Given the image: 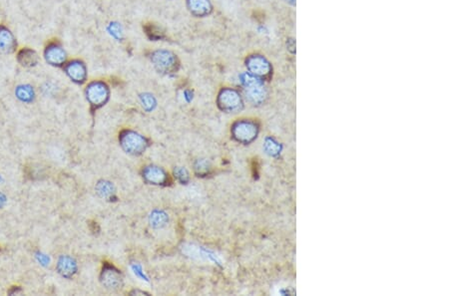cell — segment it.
Wrapping results in <instances>:
<instances>
[{
	"instance_id": "obj_9",
	"label": "cell",
	"mask_w": 449,
	"mask_h": 296,
	"mask_svg": "<svg viewBox=\"0 0 449 296\" xmlns=\"http://www.w3.org/2000/svg\"><path fill=\"white\" fill-rule=\"evenodd\" d=\"M17 42L12 32L4 25H0V53L11 54L16 50Z\"/></svg>"
},
{
	"instance_id": "obj_26",
	"label": "cell",
	"mask_w": 449,
	"mask_h": 296,
	"mask_svg": "<svg viewBox=\"0 0 449 296\" xmlns=\"http://www.w3.org/2000/svg\"><path fill=\"white\" fill-rule=\"evenodd\" d=\"M288 1H291V2H295V0H288Z\"/></svg>"
},
{
	"instance_id": "obj_11",
	"label": "cell",
	"mask_w": 449,
	"mask_h": 296,
	"mask_svg": "<svg viewBox=\"0 0 449 296\" xmlns=\"http://www.w3.org/2000/svg\"><path fill=\"white\" fill-rule=\"evenodd\" d=\"M143 176L144 179L152 185H162L167 181L166 173L162 169L155 166L146 167L143 172Z\"/></svg>"
},
{
	"instance_id": "obj_2",
	"label": "cell",
	"mask_w": 449,
	"mask_h": 296,
	"mask_svg": "<svg viewBox=\"0 0 449 296\" xmlns=\"http://www.w3.org/2000/svg\"><path fill=\"white\" fill-rule=\"evenodd\" d=\"M85 94L90 105L94 108H99L106 104L110 92L108 86L104 82L94 81L87 86Z\"/></svg>"
},
{
	"instance_id": "obj_14",
	"label": "cell",
	"mask_w": 449,
	"mask_h": 296,
	"mask_svg": "<svg viewBox=\"0 0 449 296\" xmlns=\"http://www.w3.org/2000/svg\"><path fill=\"white\" fill-rule=\"evenodd\" d=\"M57 269L61 275L65 277H70L76 272L77 265L73 258L69 256H62L58 260Z\"/></svg>"
},
{
	"instance_id": "obj_1",
	"label": "cell",
	"mask_w": 449,
	"mask_h": 296,
	"mask_svg": "<svg viewBox=\"0 0 449 296\" xmlns=\"http://www.w3.org/2000/svg\"><path fill=\"white\" fill-rule=\"evenodd\" d=\"M151 61L157 71L163 74L175 73L179 69L177 56L168 50H157L151 54Z\"/></svg>"
},
{
	"instance_id": "obj_17",
	"label": "cell",
	"mask_w": 449,
	"mask_h": 296,
	"mask_svg": "<svg viewBox=\"0 0 449 296\" xmlns=\"http://www.w3.org/2000/svg\"><path fill=\"white\" fill-rule=\"evenodd\" d=\"M144 29H145V33L147 34V36L153 41L161 40V39H163L165 37V34H164L163 30L159 26H157L155 24L149 23V24L145 25Z\"/></svg>"
},
{
	"instance_id": "obj_8",
	"label": "cell",
	"mask_w": 449,
	"mask_h": 296,
	"mask_svg": "<svg viewBox=\"0 0 449 296\" xmlns=\"http://www.w3.org/2000/svg\"><path fill=\"white\" fill-rule=\"evenodd\" d=\"M247 95L254 102H259L264 98V87L261 82L251 75H245L243 79Z\"/></svg>"
},
{
	"instance_id": "obj_12",
	"label": "cell",
	"mask_w": 449,
	"mask_h": 296,
	"mask_svg": "<svg viewBox=\"0 0 449 296\" xmlns=\"http://www.w3.org/2000/svg\"><path fill=\"white\" fill-rule=\"evenodd\" d=\"M101 278H102L101 280H102L103 284L107 288H110V289L119 288V286H121V283H122V278H121L120 273L112 267L105 268L102 272Z\"/></svg>"
},
{
	"instance_id": "obj_23",
	"label": "cell",
	"mask_w": 449,
	"mask_h": 296,
	"mask_svg": "<svg viewBox=\"0 0 449 296\" xmlns=\"http://www.w3.org/2000/svg\"><path fill=\"white\" fill-rule=\"evenodd\" d=\"M208 169H209V165H208V162H207V161H204V160L199 161V162L197 163V165H196V170H197L200 174L207 173V172H208Z\"/></svg>"
},
{
	"instance_id": "obj_22",
	"label": "cell",
	"mask_w": 449,
	"mask_h": 296,
	"mask_svg": "<svg viewBox=\"0 0 449 296\" xmlns=\"http://www.w3.org/2000/svg\"><path fill=\"white\" fill-rule=\"evenodd\" d=\"M175 175H176V177L178 178V180H180L181 182H186L187 180H188V173H187V171L185 170V169H183V168H177L176 170H175Z\"/></svg>"
},
{
	"instance_id": "obj_24",
	"label": "cell",
	"mask_w": 449,
	"mask_h": 296,
	"mask_svg": "<svg viewBox=\"0 0 449 296\" xmlns=\"http://www.w3.org/2000/svg\"><path fill=\"white\" fill-rule=\"evenodd\" d=\"M36 258H37V260L41 263V264H43V265H47V264H49V257L48 256H46L45 254H42V253H37V255H36Z\"/></svg>"
},
{
	"instance_id": "obj_7",
	"label": "cell",
	"mask_w": 449,
	"mask_h": 296,
	"mask_svg": "<svg viewBox=\"0 0 449 296\" xmlns=\"http://www.w3.org/2000/svg\"><path fill=\"white\" fill-rule=\"evenodd\" d=\"M64 70L67 76L75 83L82 84L87 78L86 65L81 60H72L64 65Z\"/></svg>"
},
{
	"instance_id": "obj_19",
	"label": "cell",
	"mask_w": 449,
	"mask_h": 296,
	"mask_svg": "<svg viewBox=\"0 0 449 296\" xmlns=\"http://www.w3.org/2000/svg\"><path fill=\"white\" fill-rule=\"evenodd\" d=\"M168 221V216L163 211H154L150 216V222L155 227H162Z\"/></svg>"
},
{
	"instance_id": "obj_16",
	"label": "cell",
	"mask_w": 449,
	"mask_h": 296,
	"mask_svg": "<svg viewBox=\"0 0 449 296\" xmlns=\"http://www.w3.org/2000/svg\"><path fill=\"white\" fill-rule=\"evenodd\" d=\"M16 97L24 103H31L35 98L34 90L29 85H20L15 90Z\"/></svg>"
},
{
	"instance_id": "obj_18",
	"label": "cell",
	"mask_w": 449,
	"mask_h": 296,
	"mask_svg": "<svg viewBox=\"0 0 449 296\" xmlns=\"http://www.w3.org/2000/svg\"><path fill=\"white\" fill-rule=\"evenodd\" d=\"M96 191H97L98 195L104 198H109L114 194V189H113L112 184L109 182H105V181L98 183V185L96 186Z\"/></svg>"
},
{
	"instance_id": "obj_5",
	"label": "cell",
	"mask_w": 449,
	"mask_h": 296,
	"mask_svg": "<svg viewBox=\"0 0 449 296\" xmlns=\"http://www.w3.org/2000/svg\"><path fill=\"white\" fill-rule=\"evenodd\" d=\"M218 105L224 111L234 112L242 106V99L235 90L223 89L218 97Z\"/></svg>"
},
{
	"instance_id": "obj_4",
	"label": "cell",
	"mask_w": 449,
	"mask_h": 296,
	"mask_svg": "<svg viewBox=\"0 0 449 296\" xmlns=\"http://www.w3.org/2000/svg\"><path fill=\"white\" fill-rule=\"evenodd\" d=\"M44 58L49 65L54 67H61L66 64L67 54L59 42L53 41L45 47Z\"/></svg>"
},
{
	"instance_id": "obj_25",
	"label": "cell",
	"mask_w": 449,
	"mask_h": 296,
	"mask_svg": "<svg viewBox=\"0 0 449 296\" xmlns=\"http://www.w3.org/2000/svg\"><path fill=\"white\" fill-rule=\"evenodd\" d=\"M5 202H6V197L2 194H0V207L3 206V204Z\"/></svg>"
},
{
	"instance_id": "obj_21",
	"label": "cell",
	"mask_w": 449,
	"mask_h": 296,
	"mask_svg": "<svg viewBox=\"0 0 449 296\" xmlns=\"http://www.w3.org/2000/svg\"><path fill=\"white\" fill-rule=\"evenodd\" d=\"M109 32L111 33V35L116 38V39H121L122 38V29L121 26L118 23H111L109 25L108 28Z\"/></svg>"
},
{
	"instance_id": "obj_15",
	"label": "cell",
	"mask_w": 449,
	"mask_h": 296,
	"mask_svg": "<svg viewBox=\"0 0 449 296\" xmlns=\"http://www.w3.org/2000/svg\"><path fill=\"white\" fill-rule=\"evenodd\" d=\"M255 127L250 123H239L234 130L235 137L240 141H250L255 135Z\"/></svg>"
},
{
	"instance_id": "obj_6",
	"label": "cell",
	"mask_w": 449,
	"mask_h": 296,
	"mask_svg": "<svg viewBox=\"0 0 449 296\" xmlns=\"http://www.w3.org/2000/svg\"><path fill=\"white\" fill-rule=\"evenodd\" d=\"M247 67L251 74L257 77H267L271 73V65L261 55H252L247 59Z\"/></svg>"
},
{
	"instance_id": "obj_10",
	"label": "cell",
	"mask_w": 449,
	"mask_h": 296,
	"mask_svg": "<svg viewBox=\"0 0 449 296\" xmlns=\"http://www.w3.org/2000/svg\"><path fill=\"white\" fill-rule=\"evenodd\" d=\"M187 7L197 17L207 16L212 11L210 0H187Z\"/></svg>"
},
{
	"instance_id": "obj_3",
	"label": "cell",
	"mask_w": 449,
	"mask_h": 296,
	"mask_svg": "<svg viewBox=\"0 0 449 296\" xmlns=\"http://www.w3.org/2000/svg\"><path fill=\"white\" fill-rule=\"evenodd\" d=\"M120 143L122 148L129 154L139 155L143 153L147 147L146 140L139 134L126 131L120 136Z\"/></svg>"
},
{
	"instance_id": "obj_13",
	"label": "cell",
	"mask_w": 449,
	"mask_h": 296,
	"mask_svg": "<svg viewBox=\"0 0 449 296\" xmlns=\"http://www.w3.org/2000/svg\"><path fill=\"white\" fill-rule=\"evenodd\" d=\"M17 61L23 67H34L39 61L38 54L36 51L30 48H22L17 54Z\"/></svg>"
},
{
	"instance_id": "obj_27",
	"label": "cell",
	"mask_w": 449,
	"mask_h": 296,
	"mask_svg": "<svg viewBox=\"0 0 449 296\" xmlns=\"http://www.w3.org/2000/svg\"><path fill=\"white\" fill-rule=\"evenodd\" d=\"M0 182H1V177H0Z\"/></svg>"
},
{
	"instance_id": "obj_20",
	"label": "cell",
	"mask_w": 449,
	"mask_h": 296,
	"mask_svg": "<svg viewBox=\"0 0 449 296\" xmlns=\"http://www.w3.org/2000/svg\"><path fill=\"white\" fill-rule=\"evenodd\" d=\"M141 102H142L143 107H144L146 110H148V111L153 110L154 107L156 106V101H155L154 97H152V96L149 95V94L142 95V96H141Z\"/></svg>"
}]
</instances>
